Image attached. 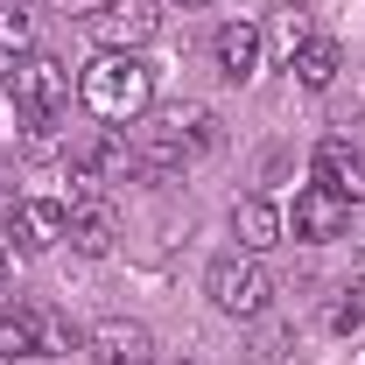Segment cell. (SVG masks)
Masks as SVG:
<instances>
[{
  "instance_id": "1",
  "label": "cell",
  "mask_w": 365,
  "mask_h": 365,
  "mask_svg": "<svg viewBox=\"0 0 365 365\" xmlns=\"http://www.w3.org/2000/svg\"><path fill=\"white\" fill-rule=\"evenodd\" d=\"M78 98H85L91 120L106 127H134L140 113L155 106V71L140 63V49H98L78 78Z\"/></svg>"
},
{
  "instance_id": "2",
  "label": "cell",
  "mask_w": 365,
  "mask_h": 365,
  "mask_svg": "<svg viewBox=\"0 0 365 365\" xmlns=\"http://www.w3.org/2000/svg\"><path fill=\"white\" fill-rule=\"evenodd\" d=\"M7 98H14V113L29 120V127H49L56 120V106L71 98V71L49 56V49H21V56H7Z\"/></svg>"
},
{
  "instance_id": "3",
  "label": "cell",
  "mask_w": 365,
  "mask_h": 365,
  "mask_svg": "<svg viewBox=\"0 0 365 365\" xmlns=\"http://www.w3.org/2000/svg\"><path fill=\"white\" fill-rule=\"evenodd\" d=\"M204 295H211L225 317H260L267 295H274V281H267V267H260L253 253H218V260L204 267Z\"/></svg>"
},
{
  "instance_id": "4",
  "label": "cell",
  "mask_w": 365,
  "mask_h": 365,
  "mask_svg": "<svg viewBox=\"0 0 365 365\" xmlns=\"http://www.w3.org/2000/svg\"><path fill=\"white\" fill-rule=\"evenodd\" d=\"M85 36L98 49H148L162 36V14H155V0H106L85 14Z\"/></svg>"
},
{
  "instance_id": "5",
  "label": "cell",
  "mask_w": 365,
  "mask_h": 365,
  "mask_svg": "<svg viewBox=\"0 0 365 365\" xmlns=\"http://www.w3.org/2000/svg\"><path fill=\"white\" fill-rule=\"evenodd\" d=\"M49 351H63V323L36 302H14L0 317V359H49Z\"/></svg>"
},
{
  "instance_id": "6",
  "label": "cell",
  "mask_w": 365,
  "mask_h": 365,
  "mask_svg": "<svg viewBox=\"0 0 365 365\" xmlns=\"http://www.w3.org/2000/svg\"><path fill=\"white\" fill-rule=\"evenodd\" d=\"M71 225V211L56 204V197H29V204H7V239H14V253H49L56 239Z\"/></svg>"
},
{
  "instance_id": "7",
  "label": "cell",
  "mask_w": 365,
  "mask_h": 365,
  "mask_svg": "<svg viewBox=\"0 0 365 365\" xmlns=\"http://www.w3.org/2000/svg\"><path fill=\"white\" fill-rule=\"evenodd\" d=\"M344 218H351V204H344V197H330L323 182H309V190H295V211H288V232L317 246V239H337V232H344Z\"/></svg>"
},
{
  "instance_id": "8",
  "label": "cell",
  "mask_w": 365,
  "mask_h": 365,
  "mask_svg": "<svg viewBox=\"0 0 365 365\" xmlns=\"http://www.w3.org/2000/svg\"><path fill=\"white\" fill-rule=\"evenodd\" d=\"M317 182L330 190V197H344V204H365V148L330 134L317 148Z\"/></svg>"
},
{
  "instance_id": "9",
  "label": "cell",
  "mask_w": 365,
  "mask_h": 365,
  "mask_svg": "<svg viewBox=\"0 0 365 365\" xmlns=\"http://www.w3.org/2000/svg\"><path fill=\"white\" fill-rule=\"evenodd\" d=\"M63 239H71L85 260H106V253H113V239H120L113 204H106V197H78V204H71V225H63Z\"/></svg>"
},
{
  "instance_id": "10",
  "label": "cell",
  "mask_w": 365,
  "mask_h": 365,
  "mask_svg": "<svg viewBox=\"0 0 365 365\" xmlns=\"http://www.w3.org/2000/svg\"><path fill=\"white\" fill-rule=\"evenodd\" d=\"M91 359L98 365H148V351H155V337H148V323H127V317H106L91 323Z\"/></svg>"
},
{
  "instance_id": "11",
  "label": "cell",
  "mask_w": 365,
  "mask_h": 365,
  "mask_svg": "<svg viewBox=\"0 0 365 365\" xmlns=\"http://www.w3.org/2000/svg\"><path fill=\"white\" fill-rule=\"evenodd\" d=\"M211 56H218V71H225L232 85H246V78L260 71V29H253V21H225L218 43H211Z\"/></svg>"
},
{
  "instance_id": "12",
  "label": "cell",
  "mask_w": 365,
  "mask_h": 365,
  "mask_svg": "<svg viewBox=\"0 0 365 365\" xmlns=\"http://www.w3.org/2000/svg\"><path fill=\"white\" fill-rule=\"evenodd\" d=\"M162 134L176 140L182 155H211V148H218V113H211V106H176V113H162Z\"/></svg>"
},
{
  "instance_id": "13",
  "label": "cell",
  "mask_w": 365,
  "mask_h": 365,
  "mask_svg": "<svg viewBox=\"0 0 365 365\" xmlns=\"http://www.w3.org/2000/svg\"><path fill=\"white\" fill-rule=\"evenodd\" d=\"M232 232H239V246H246V253H267V246H281V211H274L267 197H239V204H232Z\"/></svg>"
},
{
  "instance_id": "14",
  "label": "cell",
  "mask_w": 365,
  "mask_h": 365,
  "mask_svg": "<svg viewBox=\"0 0 365 365\" xmlns=\"http://www.w3.org/2000/svg\"><path fill=\"white\" fill-rule=\"evenodd\" d=\"M288 71H295V78H302L309 91H323L330 78H337V71H344V49L330 43V36H302V43L288 49Z\"/></svg>"
},
{
  "instance_id": "15",
  "label": "cell",
  "mask_w": 365,
  "mask_h": 365,
  "mask_svg": "<svg viewBox=\"0 0 365 365\" xmlns=\"http://www.w3.org/2000/svg\"><path fill=\"white\" fill-rule=\"evenodd\" d=\"M29 43H36V14H29V0H0V49L21 56Z\"/></svg>"
},
{
  "instance_id": "16",
  "label": "cell",
  "mask_w": 365,
  "mask_h": 365,
  "mask_svg": "<svg viewBox=\"0 0 365 365\" xmlns=\"http://www.w3.org/2000/svg\"><path fill=\"white\" fill-rule=\"evenodd\" d=\"M365 323V288H344V302L330 309V330H359Z\"/></svg>"
},
{
  "instance_id": "17",
  "label": "cell",
  "mask_w": 365,
  "mask_h": 365,
  "mask_svg": "<svg viewBox=\"0 0 365 365\" xmlns=\"http://www.w3.org/2000/svg\"><path fill=\"white\" fill-rule=\"evenodd\" d=\"M56 7H71V14H91V7H106V0H56Z\"/></svg>"
},
{
  "instance_id": "18",
  "label": "cell",
  "mask_w": 365,
  "mask_h": 365,
  "mask_svg": "<svg viewBox=\"0 0 365 365\" xmlns=\"http://www.w3.org/2000/svg\"><path fill=\"white\" fill-rule=\"evenodd\" d=\"M0 281H7V246H0Z\"/></svg>"
},
{
  "instance_id": "19",
  "label": "cell",
  "mask_w": 365,
  "mask_h": 365,
  "mask_svg": "<svg viewBox=\"0 0 365 365\" xmlns=\"http://www.w3.org/2000/svg\"><path fill=\"white\" fill-rule=\"evenodd\" d=\"M182 7H211V0H182Z\"/></svg>"
}]
</instances>
